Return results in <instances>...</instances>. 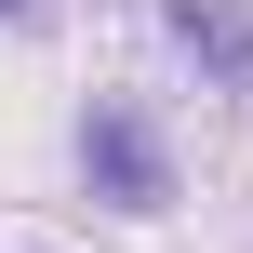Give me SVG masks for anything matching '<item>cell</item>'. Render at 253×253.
Returning <instances> with one entry per match:
<instances>
[{
  "instance_id": "3957f363",
  "label": "cell",
  "mask_w": 253,
  "mask_h": 253,
  "mask_svg": "<svg viewBox=\"0 0 253 253\" xmlns=\"http://www.w3.org/2000/svg\"><path fill=\"white\" fill-rule=\"evenodd\" d=\"M0 13H27V0H0Z\"/></svg>"
},
{
  "instance_id": "6da1fadb",
  "label": "cell",
  "mask_w": 253,
  "mask_h": 253,
  "mask_svg": "<svg viewBox=\"0 0 253 253\" xmlns=\"http://www.w3.org/2000/svg\"><path fill=\"white\" fill-rule=\"evenodd\" d=\"M80 173H93L120 213H160V200H173V160H160V133H147L133 107H93V120H80Z\"/></svg>"
},
{
  "instance_id": "7a4b0ae2",
  "label": "cell",
  "mask_w": 253,
  "mask_h": 253,
  "mask_svg": "<svg viewBox=\"0 0 253 253\" xmlns=\"http://www.w3.org/2000/svg\"><path fill=\"white\" fill-rule=\"evenodd\" d=\"M173 40H187L200 67H227V80L253 93V13H240V0H173Z\"/></svg>"
}]
</instances>
